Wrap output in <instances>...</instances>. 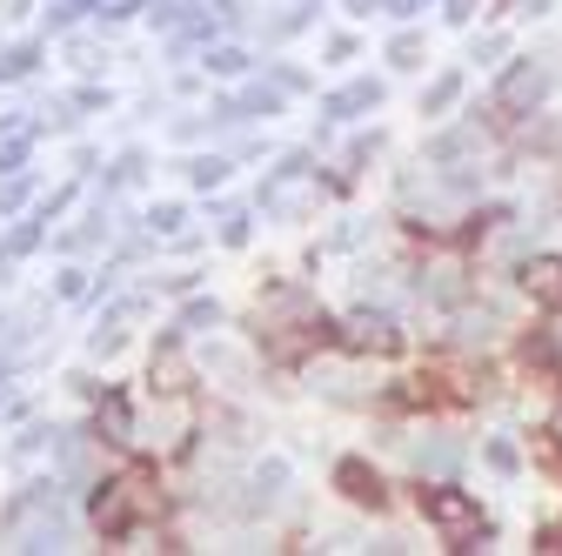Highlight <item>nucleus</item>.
<instances>
[{
    "label": "nucleus",
    "instance_id": "nucleus-3",
    "mask_svg": "<svg viewBox=\"0 0 562 556\" xmlns=\"http://www.w3.org/2000/svg\"><path fill=\"white\" fill-rule=\"evenodd\" d=\"M335 482H341V497H348V503H382V476L362 469V463H341Z\"/></svg>",
    "mask_w": 562,
    "mask_h": 556
},
{
    "label": "nucleus",
    "instance_id": "nucleus-2",
    "mask_svg": "<svg viewBox=\"0 0 562 556\" xmlns=\"http://www.w3.org/2000/svg\"><path fill=\"white\" fill-rule=\"evenodd\" d=\"M422 510H429L449 536H475V503L456 497V490H429V497H422Z\"/></svg>",
    "mask_w": 562,
    "mask_h": 556
},
{
    "label": "nucleus",
    "instance_id": "nucleus-4",
    "mask_svg": "<svg viewBox=\"0 0 562 556\" xmlns=\"http://www.w3.org/2000/svg\"><path fill=\"white\" fill-rule=\"evenodd\" d=\"M522 289H529L536 302H562V262H549V255L529 262V268H522Z\"/></svg>",
    "mask_w": 562,
    "mask_h": 556
},
{
    "label": "nucleus",
    "instance_id": "nucleus-5",
    "mask_svg": "<svg viewBox=\"0 0 562 556\" xmlns=\"http://www.w3.org/2000/svg\"><path fill=\"white\" fill-rule=\"evenodd\" d=\"M536 94H542V75H536V67H516L509 88H503V101H509V108H522V101H536Z\"/></svg>",
    "mask_w": 562,
    "mask_h": 556
},
{
    "label": "nucleus",
    "instance_id": "nucleus-1",
    "mask_svg": "<svg viewBox=\"0 0 562 556\" xmlns=\"http://www.w3.org/2000/svg\"><path fill=\"white\" fill-rule=\"evenodd\" d=\"M140 510H148V482L140 476H114L108 490L94 497V530H108V536H121Z\"/></svg>",
    "mask_w": 562,
    "mask_h": 556
}]
</instances>
